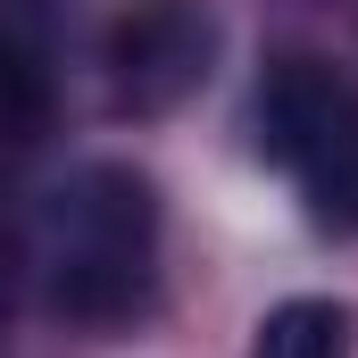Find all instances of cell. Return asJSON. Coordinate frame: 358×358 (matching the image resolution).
<instances>
[{
	"instance_id": "1",
	"label": "cell",
	"mask_w": 358,
	"mask_h": 358,
	"mask_svg": "<svg viewBox=\"0 0 358 358\" xmlns=\"http://www.w3.org/2000/svg\"><path fill=\"white\" fill-rule=\"evenodd\" d=\"M34 275L42 300L76 325H117L142 308L159 275V200L117 159H92L34 208Z\"/></svg>"
},
{
	"instance_id": "2",
	"label": "cell",
	"mask_w": 358,
	"mask_h": 358,
	"mask_svg": "<svg viewBox=\"0 0 358 358\" xmlns=\"http://www.w3.org/2000/svg\"><path fill=\"white\" fill-rule=\"evenodd\" d=\"M259 125H267L275 167L300 183L308 217L334 234H358V84L317 59H283L259 92Z\"/></svg>"
},
{
	"instance_id": "3",
	"label": "cell",
	"mask_w": 358,
	"mask_h": 358,
	"mask_svg": "<svg viewBox=\"0 0 358 358\" xmlns=\"http://www.w3.org/2000/svg\"><path fill=\"white\" fill-rule=\"evenodd\" d=\"M208 59H217V25L200 0H134L108 34L117 100L134 108H176L183 92L208 84Z\"/></svg>"
},
{
	"instance_id": "4",
	"label": "cell",
	"mask_w": 358,
	"mask_h": 358,
	"mask_svg": "<svg viewBox=\"0 0 358 358\" xmlns=\"http://www.w3.org/2000/svg\"><path fill=\"white\" fill-rule=\"evenodd\" d=\"M42 108H50V92H42L34 50L0 34V192L25 167V150H34V134H42Z\"/></svg>"
},
{
	"instance_id": "5",
	"label": "cell",
	"mask_w": 358,
	"mask_h": 358,
	"mask_svg": "<svg viewBox=\"0 0 358 358\" xmlns=\"http://www.w3.org/2000/svg\"><path fill=\"white\" fill-rule=\"evenodd\" d=\"M250 358H350V317L334 300H283L259 325V350Z\"/></svg>"
}]
</instances>
